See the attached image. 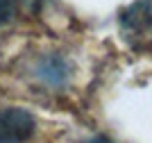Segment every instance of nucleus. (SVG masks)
<instances>
[{
	"label": "nucleus",
	"instance_id": "f03ea898",
	"mask_svg": "<svg viewBox=\"0 0 152 143\" xmlns=\"http://www.w3.org/2000/svg\"><path fill=\"white\" fill-rule=\"evenodd\" d=\"M37 75L43 82H48L50 87H59V84H64V82L68 80V66L59 57H48V59H43V62L39 64Z\"/></svg>",
	"mask_w": 152,
	"mask_h": 143
},
{
	"label": "nucleus",
	"instance_id": "20e7f679",
	"mask_svg": "<svg viewBox=\"0 0 152 143\" xmlns=\"http://www.w3.org/2000/svg\"><path fill=\"white\" fill-rule=\"evenodd\" d=\"M91 143H111V141H109V139H102V136H100V139H93Z\"/></svg>",
	"mask_w": 152,
	"mask_h": 143
},
{
	"label": "nucleus",
	"instance_id": "f257e3e1",
	"mask_svg": "<svg viewBox=\"0 0 152 143\" xmlns=\"http://www.w3.org/2000/svg\"><path fill=\"white\" fill-rule=\"evenodd\" d=\"M34 118L32 114L18 107L0 109V143H25L34 134Z\"/></svg>",
	"mask_w": 152,
	"mask_h": 143
},
{
	"label": "nucleus",
	"instance_id": "7ed1b4c3",
	"mask_svg": "<svg viewBox=\"0 0 152 143\" xmlns=\"http://www.w3.org/2000/svg\"><path fill=\"white\" fill-rule=\"evenodd\" d=\"M12 14H14V2L12 0H0V27L9 23Z\"/></svg>",
	"mask_w": 152,
	"mask_h": 143
}]
</instances>
